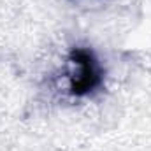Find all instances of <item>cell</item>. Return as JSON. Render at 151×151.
<instances>
[{"mask_svg": "<svg viewBox=\"0 0 151 151\" xmlns=\"http://www.w3.org/2000/svg\"><path fill=\"white\" fill-rule=\"evenodd\" d=\"M106 84V69L88 46H72L56 77L58 90L70 100L93 99Z\"/></svg>", "mask_w": 151, "mask_h": 151, "instance_id": "cell-1", "label": "cell"}]
</instances>
